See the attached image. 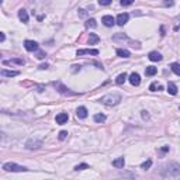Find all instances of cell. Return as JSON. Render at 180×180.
Masks as SVG:
<instances>
[{"label":"cell","instance_id":"obj_1","mask_svg":"<svg viewBox=\"0 0 180 180\" xmlns=\"http://www.w3.org/2000/svg\"><path fill=\"white\" fill-rule=\"evenodd\" d=\"M180 174V165L176 162H170L168 166L163 170V176H170V177H176Z\"/></svg>","mask_w":180,"mask_h":180},{"label":"cell","instance_id":"obj_2","mask_svg":"<svg viewBox=\"0 0 180 180\" xmlns=\"http://www.w3.org/2000/svg\"><path fill=\"white\" fill-rule=\"evenodd\" d=\"M120 101H121L120 94H106L100 99V103L106 104V106H117Z\"/></svg>","mask_w":180,"mask_h":180},{"label":"cell","instance_id":"obj_3","mask_svg":"<svg viewBox=\"0 0 180 180\" xmlns=\"http://www.w3.org/2000/svg\"><path fill=\"white\" fill-rule=\"evenodd\" d=\"M3 170L4 172H27L28 169L21 165H17L14 162H6L3 165Z\"/></svg>","mask_w":180,"mask_h":180},{"label":"cell","instance_id":"obj_4","mask_svg":"<svg viewBox=\"0 0 180 180\" xmlns=\"http://www.w3.org/2000/svg\"><path fill=\"white\" fill-rule=\"evenodd\" d=\"M54 86L56 87V90H58L61 94H64V96H73V94H76L75 92H70L69 89L66 87V86H64L61 82H54Z\"/></svg>","mask_w":180,"mask_h":180},{"label":"cell","instance_id":"obj_5","mask_svg":"<svg viewBox=\"0 0 180 180\" xmlns=\"http://www.w3.org/2000/svg\"><path fill=\"white\" fill-rule=\"evenodd\" d=\"M24 48L30 52H34V51H37L38 49V42H35V41H33V40H25L24 41Z\"/></svg>","mask_w":180,"mask_h":180},{"label":"cell","instance_id":"obj_6","mask_svg":"<svg viewBox=\"0 0 180 180\" xmlns=\"http://www.w3.org/2000/svg\"><path fill=\"white\" fill-rule=\"evenodd\" d=\"M25 147H27V149H37V148L42 147V141H38V139H30V141H27Z\"/></svg>","mask_w":180,"mask_h":180},{"label":"cell","instance_id":"obj_7","mask_svg":"<svg viewBox=\"0 0 180 180\" xmlns=\"http://www.w3.org/2000/svg\"><path fill=\"white\" fill-rule=\"evenodd\" d=\"M100 52H99V49H79V51L76 52L77 56H83V55H99Z\"/></svg>","mask_w":180,"mask_h":180},{"label":"cell","instance_id":"obj_8","mask_svg":"<svg viewBox=\"0 0 180 180\" xmlns=\"http://www.w3.org/2000/svg\"><path fill=\"white\" fill-rule=\"evenodd\" d=\"M130 20V14L128 13H121V14H118V17H117V24L118 25H124L127 24Z\"/></svg>","mask_w":180,"mask_h":180},{"label":"cell","instance_id":"obj_9","mask_svg":"<svg viewBox=\"0 0 180 180\" xmlns=\"http://www.w3.org/2000/svg\"><path fill=\"white\" fill-rule=\"evenodd\" d=\"M56 124L62 125L65 124V122H68V120H69V116H68V113H59L58 116H56Z\"/></svg>","mask_w":180,"mask_h":180},{"label":"cell","instance_id":"obj_10","mask_svg":"<svg viewBox=\"0 0 180 180\" xmlns=\"http://www.w3.org/2000/svg\"><path fill=\"white\" fill-rule=\"evenodd\" d=\"M101 23H103L106 27H113L116 20L113 19V15H104L103 19H101Z\"/></svg>","mask_w":180,"mask_h":180},{"label":"cell","instance_id":"obj_11","mask_svg":"<svg viewBox=\"0 0 180 180\" xmlns=\"http://www.w3.org/2000/svg\"><path fill=\"white\" fill-rule=\"evenodd\" d=\"M128 80H130V83H131L132 86H139V83H141V77H139V75H138V73H131Z\"/></svg>","mask_w":180,"mask_h":180},{"label":"cell","instance_id":"obj_12","mask_svg":"<svg viewBox=\"0 0 180 180\" xmlns=\"http://www.w3.org/2000/svg\"><path fill=\"white\" fill-rule=\"evenodd\" d=\"M148 58H149L152 62H159V61H162V55L159 54L158 51H152V52H149Z\"/></svg>","mask_w":180,"mask_h":180},{"label":"cell","instance_id":"obj_13","mask_svg":"<svg viewBox=\"0 0 180 180\" xmlns=\"http://www.w3.org/2000/svg\"><path fill=\"white\" fill-rule=\"evenodd\" d=\"M76 116H77V118H86V117H87V108H86V107H79V108H77L76 110Z\"/></svg>","mask_w":180,"mask_h":180},{"label":"cell","instance_id":"obj_14","mask_svg":"<svg viewBox=\"0 0 180 180\" xmlns=\"http://www.w3.org/2000/svg\"><path fill=\"white\" fill-rule=\"evenodd\" d=\"M125 165V159L124 158H117L116 160H113V166L117 169H122Z\"/></svg>","mask_w":180,"mask_h":180},{"label":"cell","instance_id":"obj_15","mask_svg":"<svg viewBox=\"0 0 180 180\" xmlns=\"http://www.w3.org/2000/svg\"><path fill=\"white\" fill-rule=\"evenodd\" d=\"M2 75L6 76V77H13V76H19L20 72L19 70H6V69H3L2 70Z\"/></svg>","mask_w":180,"mask_h":180},{"label":"cell","instance_id":"obj_16","mask_svg":"<svg viewBox=\"0 0 180 180\" xmlns=\"http://www.w3.org/2000/svg\"><path fill=\"white\" fill-rule=\"evenodd\" d=\"M19 19L21 20L23 23H28V13L25 11L24 9H20L19 10Z\"/></svg>","mask_w":180,"mask_h":180},{"label":"cell","instance_id":"obj_17","mask_svg":"<svg viewBox=\"0 0 180 180\" xmlns=\"http://www.w3.org/2000/svg\"><path fill=\"white\" fill-rule=\"evenodd\" d=\"M168 92L170 93V94H173V96L177 94V86L174 85L173 82H169L168 83Z\"/></svg>","mask_w":180,"mask_h":180},{"label":"cell","instance_id":"obj_18","mask_svg":"<svg viewBox=\"0 0 180 180\" xmlns=\"http://www.w3.org/2000/svg\"><path fill=\"white\" fill-rule=\"evenodd\" d=\"M117 55H118L120 58H130V51L122 49V48H118V49H117Z\"/></svg>","mask_w":180,"mask_h":180},{"label":"cell","instance_id":"obj_19","mask_svg":"<svg viewBox=\"0 0 180 180\" xmlns=\"http://www.w3.org/2000/svg\"><path fill=\"white\" fill-rule=\"evenodd\" d=\"M149 90L151 92H159V90H163V87H162V85H159L158 82H153V83H151Z\"/></svg>","mask_w":180,"mask_h":180},{"label":"cell","instance_id":"obj_20","mask_svg":"<svg viewBox=\"0 0 180 180\" xmlns=\"http://www.w3.org/2000/svg\"><path fill=\"white\" fill-rule=\"evenodd\" d=\"M156 72H158V69L155 66H147V69H145L147 76H153V75H156Z\"/></svg>","mask_w":180,"mask_h":180},{"label":"cell","instance_id":"obj_21","mask_svg":"<svg viewBox=\"0 0 180 180\" xmlns=\"http://www.w3.org/2000/svg\"><path fill=\"white\" fill-rule=\"evenodd\" d=\"M99 41H100V37H99L97 34H90V38H89V44H90V45H94Z\"/></svg>","mask_w":180,"mask_h":180},{"label":"cell","instance_id":"obj_22","mask_svg":"<svg viewBox=\"0 0 180 180\" xmlns=\"http://www.w3.org/2000/svg\"><path fill=\"white\" fill-rule=\"evenodd\" d=\"M85 25H86V28H96L97 27V23H96L94 19H90L85 23Z\"/></svg>","mask_w":180,"mask_h":180},{"label":"cell","instance_id":"obj_23","mask_svg":"<svg viewBox=\"0 0 180 180\" xmlns=\"http://www.w3.org/2000/svg\"><path fill=\"white\" fill-rule=\"evenodd\" d=\"M125 79H127V73H121V75H118V76H117V79H116V83L117 85H122V83L125 82Z\"/></svg>","mask_w":180,"mask_h":180},{"label":"cell","instance_id":"obj_24","mask_svg":"<svg viewBox=\"0 0 180 180\" xmlns=\"http://www.w3.org/2000/svg\"><path fill=\"white\" fill-rule=\"evenodd\" d=\"M170 69L173 70V73H176L177 76H180V64H176V62H174V64H172L170 65Z\"/></svg>","mask_w":180,"mask_h":180},{"label":"cell","instance_id":"obj_25","mask_svg":"<svg viewBox=\"0 0 180 180\" xmlns=\"http://www.w3.org/2000/svg\"><path fill=\"white\" fill-rule=\"evenodd\" d=\"M3 64H4V65H7V64H17V65H24L25 62H24V59H10V61H4Z\"/></svg>","mask_w":180,"mask_h":180},{"label":"cell","instance_id":"obj_26","mask_svg":"<svg viewBox=\"0 0 180 180\" xmlns=\"http://www.w3.org/2000/svg\"><path fill=\"white\" fill-rule=\"evenodd\" d=\"M94 121L96 122H104V121H106V116H104V114H96Z\"/></svg>","mask_w":180,"mask_h":180},{"label":"cell","instance_id":"obj_27","mask_svg":"<svg viewBox=\"0 0 180 180\" xmlns=\"http://www.w3.org/2000/svg\"><path fill=\"white\" fill-rule=\"evenodd\" d=\"M151 166H152V160H151V159H148V160H145L142 165H141V168H142L143 170H147V169H149Z\"/></svg>","mask_w":180,"mask_h":180},{"label":"cell","instance_id":"obj_28","mask_svg":"<svg viewBox=\"0 0 180 180\" xmlns=\"http://www.w3.org/2000/svg\"><path fill=\"white\" fill-rule=\"evenodd\" d=\"M85 169H89V165L87 163H80V165H77V166H75V170H85Z\"/></svg>","mask_w":180,"mask_h":180},{"label":"cell","instance_id":"obj_29","mask_svg":"<svg viewBox=\"0 0 180 180\" xmlns=\"http://www.w3.org/2000/svg\"><path fill=\"white\" fill-rule=\"evenodd\" d=\"M120 3H121V6H131L134 3V0H121Z\"/></svg>","mask_w":180,"mask_h":180},{"label":"cell","instance_id":"obj_30","mask_svg":"<svg viewBox=\"0 0 180 180\" xmlns=\"http://www.w3.org/2000/svg\"><path fill=\"white\" fill-rule=\"evenodd\" d=\"M66 137H68V132L66 131H61V132H59V139H61V141L66 139Z\"/></svg>","mask_w":180,"mask_h":180},{"label":"cell","instance_id":"obj_31","mask_svg":"<svg viewBox=\"0 0 180 180\" xmlns=\"http://www.w3.org/2000/svg\"><path fill=\"white\" fill-rule=\"evenodd\" d=\"M45 52H44V51H40V52H37V58L38 59H44V58H45Z\"/></svg>","mask_w":180,"mask_h":180},{"label":"cell","instance_id":"obj_32","mask_svg":"<svg viewBox=\"0 0 180 180\" xmlns=\"http://www.w3.org/2000/svg\"><path fill=\"white\" fill-rule=\"evenodd\" d=\"M99 3H100L101 6H108V4L111 3V0H99Z\"/></svg>","mask_w":180,"mask_h":180},{"label":"cell","instance_id":"obj_33","mask_svg":"<svg viewBox=\"0 0 180 180\" xmlns=\"http://www.w3.org/2000/svg\"><path fill=\"white\" fill-rule=\"evenodd\" d=\"M163 4H165V6H169V7H172L174 4V2L173 0H165V2H163Z\"/></svg>","mask_w":180,"mask_h":180},{"label":"cell","instance_id":"obj_34","mask_svg":"<svg viewBox=\"0 0 180 180\" xmlns=\"http://www.w3.org/2000/svg\"><path fill=\"white\" fill-rule=\"evenodd\" d=\"M142 118H143V120L149 118V114H148V111H142Z\"/></svg>","mask_w":180,"mask_h":180},{"label":"cell","instance_id":"obj_35","mask_svg":"<svg viewBox=\"0 0 180 180\" xmlns=\"http://www.w3.org/2000/svg\"><path fill=\"white\" fill-rule=\"evenodd\" d=\"M76 70H80V66H77V65H73V66H72V72H76Z\"/></svg>","mask_w":180,"mask_h":180},{"label":"cell","instance_id":"obj_36","mask_svg":"<svg viewBox=\"0 0 180 180\" xmlns=\"http://www.w3.org/2000/svg\"><path fill=\"white\" fill-rule=\"evenodd\" d=\"M4 40H6V35H4V33H0V41L3 42Z\"/></svg>","mask_w":180,"mask_h":180},{"label":"cell","instance_id":"obj_37","mask_svg":"<svg viewBox=\"0 0 180 180\" xmlns=\"http://www.w3.org/2000/svg\"><path fill=\"white\" fill-rule=\"evenodd\" d=\"M46 68H48V65H46V64H42V65H40V69H46Z\"/></svg>","mask_w":180,"mask_h":180},{"label":"cell","instance_id":"obj_38","mask_svg":"<svg viewBox=\"0 0 180 180\" xmlns=\"http://www.w3.org/2000/svg\"><path fill=\"white\" fill-rule=\"evenodd\" d=\"M168 151H169V147H163V148H162V152H168Z\"/></svg>","mask_w":180,"mask_h":180},{"label":"cell","instance_id":"obj_39","mask_svg":"<svg viewBox=\"0 0 180 180\" xmlns=\"http://www.w3.org/2000/svg\"><path fill=\"white\" fill-rule=\"evenodd\" d=\"M79 11H80V15H83V17L86 15V11H85V10H79Z\"/></svg>","mask_w":180,"mask_h":180}]
</instances>
